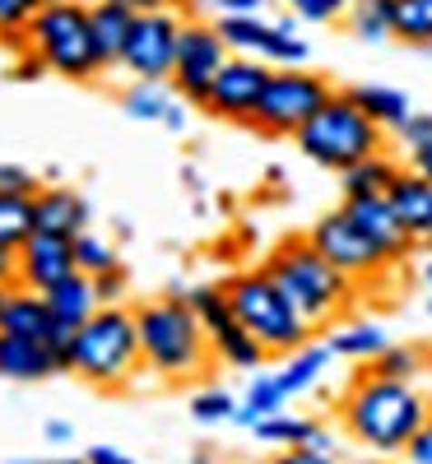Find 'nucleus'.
<instances>
[{
    "instance_id": "f257e3e1",
    "label": "nucleus",
    "mask_w": 432,
    "mask_h": 464,
    "mask_svg": "<svg viewBox=\"0 0 432 464\" xmlns=\"http://www.w3.org/2000/svg\"><path fill=\"white\" fill-rule=\"evenodd\" d=\"M432 418V400L414 391V381H390L377 372H358L339 395V428L372 455H405L414 432Z\"/></svg>"
},
{
    "instance_id": "f03ea898",
    "label": "nucleus",
    "mask_w": 432,
    "mask_h": 464,
    "mask_svg": "<svg viewBox=\"0 0 432 464\" xmlns=\"http://www.w3.org/2000/svg\"><path fill=\"white\" fill-rule=\"evenodd\" d=\"M265 269H270V279L289 293V302L302 312V321L311 330L344 321L353 312V302H358V284H353L344 269H335L307 237L280 242L270 251Z\"/></svg>"
},
{
    "instance_id": "7ed1b4c3",
    "label": "nucleus",
    "mask_w": 432,
    "mask_h": 464,
    "mask_svg": "<svg viewBox=\"0 0 432 464\" xmlns=\"http://www.w3.org/2000/svg\"><path fill=\"white\" fill-rule=\"evenodd\" d=\"M135 330H140L144 367L159 381L186 385V381H201L214 367V348H210L201 316L177 297H159V302L135 306Z\"/></svg>"
},
{
    "instance_id": "20e7f679",
    "label": "nucleus",
    "mask_w": 432,
    "mask_h": 464,
    "mask_svg": "<svg viewBox=\"0 0 432 464\" xmlns=\"http://www.w3.org/2000/svg\"><path fill=\"white\" fill-rule=\"evenodd\" d=\"M70 372L93 391H126V385L149 372L140 353L135 306H98V312L74 330L70 339Z\"/></svg>"
},
{
    "instance_id": "39448f33",
    "label": "nucleus",
    "mask_w": 432,
    "mask_h": 464,
    "mask_svg": "<svg viewBox=\"0 0 432 464\" xmlns=\"http://www.w3.org/2000/svg\"><path fill=\"white\" fill-rule=\"evenodd\" d=\"M293 140H298V153L307 163H317V168H326L335 177L386 149V130L349 93H335Z\"/></svg>"
},
{
    "instance_id": "423d86ee",
    "label": "nucleus",
    "mask_w": 432,
    "mask_h": 464,
    "mask_svg": "<svg viewBox=\"0 0 432 464\" xmlns=\"http://www.w3.org/2000/svg\"><path fill=\"white\" fill-rule=\"evenodd\" d=\"M223 288H228V302H232V316L260 339V348L270 358H289V353H298L302 343H311V325L289 302V293L270 279L265 265L232 275Z\"/></svg>"
},
{
    "instance_id": "0eeeda50",
    "label": "nucleus",
    "mask_w": 432,
    "mask_h": 464,
    "mask_svg": "<svg viewBox=\"0 0 432 464\" xmlns=\"http://www.w3.org/2000/svg\"><path fill=\"white\" fill-rule=\"evenodd\" d=\"M28 43L61 80L89 84L107 70V61L98 52V37H93V14L80 0H52V5H43L37 19L28 24Z\"/></svg>"
},
{
    "instance_id": "6e6552de",
    "label": "nucleus",
    "mask_w": 432,
    "mask_h": 464,
    "mask_svg": "<svg viewBox=\"0 0 432 464\" xmlns=\"http://www.w3.org/2000/svg\"><path fill=\"white\" fill-rule=\"evenodd\" d=\"M335 93H339V89L326 80L321 70L274 65L270 84H265V93H260V107H256L251 130H260V135H270V140H289V135H298Z\"/></svg>"
},
{
    "instance_id": "1a4fd4ad",
    "label": "nucleus",
    "mask_w": 432,
    "mask_h": 464,
    "mask_svg": "<svg viewBox=\"0 0 432 464\" xmlns=\"http://www.w3.org/2000/svg\"><path fill=\"white\" fill-rule=\"evenodd\" d=\"M307 242L317 246L335 269H344L353 284H377V279H386L390 269H396V256H390L344 205L330 209V214H321L317 223H311Z\"/></svg>"
},
{
    "instance_id": "9d476101",
    "label": "nucleus",
    "mask_w": 432,
    "mask_h": 464,
    "mask_svg": "<svg viewBox=\"0 0 432 464\" xmlns=\"http://www.w3.org/2000/svg\"><path fill=\"white\" fill-rule=\"evenodd\" d=\"M214 28L223 33V43L232 56H256L270 65H307L311 47L307 37H298V19H265V14H219Z\"/></svg>"
},
{
    "instance_id": "9b49d317",
    "label": "nucleus",
    "mask_w": 432,
    "mask_h": 464,
    "mask_svg": "<svg viewBox=\"0 0 432 464\" xmlns=\"http://www.w3.org/2000/svg\"><path fill=\"white\" fill-rule=\"evenodd\" d=\"M228 43H223V33L214 24H201V19H191L182 24V43H177V65H172V93L195 102V107H205L210 98V84L219 80V70L228 65Z\"/></svg>"
},
{
    "instance_id": "f8f14e48",
    "label": "nucleus",
    "mask_w": 432,
    "mask_h": 464,
    "mask_svg": "<svg viewBox=\"0 0 432 464\" xmlns=\"http://www.w3.org/2000/svg\"><path fill=\"white\" fill-rule=\"evenodd\" d=\"M182 24L172 10H153V14H135L126 52H122V70H131L135 80H172L177 65V43H182Z\"/></svg>"
},
{
    "instance_id": "ddd939ff",
    "label": "nucleus",
    "mask_w": 432,
    "mask_h": 464,
    "mask_svg": "<svg viewBox=\"0 0 432 464\" xmlns=\"http://www.w3.org/2000/svg\"><path fill=\"white\" fill-rule=\"evenodd\" d=\"M270 74H274L270 61L228 56V65L219 70V80L210 84L205 111L219 116V121H232V126H251L256 121V107H260V93L270 84Z\"/></svg>"
},
{
    "instance_id": "4468645a",
    "label": "nucleus",
    "mask_w": 432,
    "mask_h": 464,
    "mask_svg": "<svg viewBox=\"0 0 432 464\" xmlns=\"http://www.w3.org/2000/svg\"><path fill=\"white\" fill-rule=\"evenodd\" d=\"M70 275H74V237H61V232H33V237L15 251V284L19 288L47 293Z\"/></svg>"
},
{
    "instance_id": "2eb2a0df",
    "label": "nucleus",
    "mask_w": 432,
    "mask_h": 464,
    "mask_svg": "<svg viewBox=\"0 0 432 464\" xmlns=\"http://www.w3.org/2000/svg\"><path fill=\"white\" fill-rule=\"evenodd\" d=\"M56 372H65V362L56 358L52 343L0 330V381L33 385V381H47V376H56Z\"/></svg>"
},
{
    "instance_id": "dca6fc26",
    "label": "nucleus",
    "mask_w": 432,
    "mask_h": 464,
    "mask_svg": "<svg viewBox=\"0 0 432 464\" xmlns=\"http://www.w3.org/2000/svg\"><path fill=\"white\" fill-rule=\"evenodd\" d=\"M386 200H390V209L400 214V223H405L409 237H414V242H427V232H432V181H427L423 172L405 168V172L396 177V186L386 190Z\"/></svg>"
},
{
    "instance_id": "f3484780",
    "label": "nucleus",
    "mask_w": 432,
    "mask_h": 464,
    "mask_svg": "<svg viewBox=\"0 0 432 464\" xmlns=\"http://www.w3.org/2000/svg\"><path fill=\"white\" fill-rule=\"evenodd\" d=\"M33 214H37V232H61V237H80L89 223L84 196L70 186H43L33 196Z\"/></svg>"
},
{
    "instance_id": "a211bd4d",
    "label": "nucleus",
    "mask_w": 432,
    "mask_h": 464,
    "mask_svg": "<svg viewBox=\"0 0 432 464\" xmlns=\"http://www.w3.org/2000/svg\"><path fill=\"white\" fill-rule=\"evenodd\" d=\"M344 209L358 218L372 237L396 256V265H405L409 260V251H414V237L405 232V223H400V214L390 209V200L386 196H363V200H344Z\"/></svg>"
},
{
    "instance_id": "6ab92c4d",
    "label": "nucleus",
    "mask_w": 432,
    "mask_h": 464,
    "mask_svg": "<svg viewBox=\"0 0 432 464\" xmlns=\"http://www.w3.org/2000/svg\"><path fill=\"white\" fill-rule=\"evenodd\" d=\"M205 334H210V348H214V362H228V367H238V372H260V362H270V353L260 348V339H256L238 316L210 325Z\"/></svg>"
},
{
    "instance_id": "aec40b11",
    "label": "nucleus",
    "mask_w": 432,
    "mask_h": 464,
    "mask_svg": "<svg viewBox=\"0 0 432 464\" xmlns=\"http://www.w3.org/2000/svg\"><path fill=\"white\" fill-rule=\"evenodd\" d=\"M47 306H52V316L61 321V325H70V330H80L93 312H98V288H93V275H80L74 269L70 279H61L56 288H47Z\"/></svg>"
},
{
    "instance_id": "412c9836",
    "label": "nucleus",
    "mask_w": 432,
    "mask_h": 464,
    "mask_svg": "<svg viewBox=\"0 0 432 464\" xmlns=\"http://www.w3.org/2000/svg\"><path fill=\"white\" fill-rule=\"evenodd\" d=\"M405 172L400 159H390V153H372V159L353 163L349 172H339V196L344 200H363V196H386L390 186H396V177Z\"/></svg>"
},
{
    "instance_id": "4be33fe9",
    "label": "nucleus",
    "mask_w": 432,
    "mask_h": 464,
    "mask_svg": "<svg viewBox=\"0 0 432 464\" xmlns=\"http://www.w3.org/2000/svg\"><path fill=\"white\" fill-rule=\"evenodd\" d=\"M0 330H10V334H24V339H52L56 330V316H52V306H47V293H37V288H19L15 284V297H10V312L5 321H0Z\"/></svg>"
},
{
    "instance_id": "5701e85b",
    "label": "nucleus",
    "mask_w": 432,
    "mask_h": 464,
    "mask_svg": "<svg viewBox=\"0 0 432 464\" xmlns=\"http://www.w3.org/2000/svg\"><path fill=\"white\" fill-rule=\"evenodd\" d=\"M353 102H358L372 121L386 130V135H396L409 116H414V102H409V93H400V89H390V84H353V89H344Z\"/></svg>"
},
{
    "instance_id": "b1692460",
    "label": "nucleus",
    "mask_w": 432,
    "mask_h": 464,
    "mask_svg": "<svg viewBox=\"0 0 432 464\" xmlns=\"http://www.w3.org/2000/svg\"><path fill=\"white\" fill-rule=\"evenodd\" d=\"M326 343H330V353L344 358V362H372L381 348H390V339H386V330L377 321H335Z\"/></svg>"
},
{
    "instance_id": "393cba45",
    "label": "nucleus",
    "mask_w": 432,
    "mask_h": 464,
    "mask_svg": "<svg viewBox=\"0 0 432 464\" xmlns=\"http://www.w3.org/2000/svg\"><path fill=\"white\" fill-rule=\"evenodd\" d=\"M335 362V353H330V343H302L298 353H289L284 358V367H280V381H284V391L298 400V395H307L311 385H317L321 376H326V367Z\"/></svg>"
},
{
    "instance_id": "a878e982",
    "label": "nucleus",
    "mask_w": 432,
    "mask_h": 464,
    "mask_svg": "<svg viewBox=\"0 0 432 464\" xmlns=\"http://www.w3.org/2000/svg\"><path fill=\"white\" fill-rule=\"evenodd\" d=\"M289 400H293V395L284 391L280 372H256V376H251V385H247V395H242L238 422H242V428H256L260 418L284 413V409H289Z\"/></svg>"
},
{
    "instance_id": "bb28decb",
    "label": "nucleus",
    "mask_w": 432,
    "mask_h": 464,
    "mask_svg": "<svg viewBox=\"0 0 432 464\" xmlns=\"http://www.w3.org/2000/svg\"><path fill=\"white\" fill-rule=\"evenodd\" d=\"M89 14H93V37H98L103 61L107 65H122V52H126V37H131L135 14L126 5H116V0H103V5H93Z\"/></svg>"
},
{
    "instance_id": "cd10ccee",
    "label": "nucleus",
    "mask_w": 432,
    "mask_h": 464,
    "mask_svg": "<svg viewBox=\"0 0 432 464\" xmlns=\"http://www.w3.org/2000/svg\"><path fill=\"white\" fill-rule=\"evenodd\" d=\"M344 19L358 43H386L396 37V0H358Z\"/></svg>"
},
{
    "instance_id": "c85d7f7f",
    "label": "nucleus",
    "mask_w": 432,
    "mask_h": 464,
    "mask_svg": "<svg viewBox=\"0 0 432 464\" xmlns=\"http://www.w3.org/2000/svg\"><path fill=\"white\" fill-rule=\"evenodd\" d=\"M311 432H317V418H302V413H289V409L260 418L256 428H251V437L265 441V446H274V450H284V446H307Z\"/></svg>"
},
{
    "instance_id": "c756f323",
    "label": "nucleus",
    "mask_w": 432,
    "mask_h": 464,
    "mask_svg": "<svg viewBox=\"0 0 432 464\" xmlns=\"http://www.w3.org/2000/svg\"><path fill=\"white\" fill-rule=\"evenodd\" d=\"M33 232H37L33 196H5V190H0V246L19 251Z\"/></svg>"
},
{
    "instance_id": "7c9ffc66",
    "label": "nucleus",
    "mask_w": 432,
    "mask_h": 464,
    "mask_svg": "<svg viewBox=\"0 0 432 464\" xmlns=\"http://www.w3.org/2000/svg\"><path fill=\"white\" fill-rule=\"evenodd\" d=\"M172 102H177V98H172L159 80H135V84L122 93V111H126V116H135V121H159V126H163V116H168Z\"/></svg>"
},
{
    "instance_id": "2f4dec72",
    "label": "nucleus",
    "mask_w": 432,
    "mask_h": 464,
    "mask_svg": "<svg viewBox=\"0 0 432 464\" xmlns=\"http://www.w3.org/2000/svg\"><path fill=\"white\" fill-rule=\"evenodd\" d=\"M363 367L377 372V376H390V381H418L427 372V353L414 348V343H390V348H381V353L372 362H363Z\"/></svg>"
},
{
    "instance_id": "473e14b6",
    "label": "nucleus",
    "mask_w": 432,
    "mask_h": 464,
    "mask_svg": "<svg viewBox=\"0 0 432 464\" xmlns=\"http://www.w3.org/2000/svg\"><path fill=\"white\" fill-rule=\"evenodd\" d=\"M396 37L409 47H432V0H396Z\"/></svg>"
},
{
    "instance_id": "72a5a7b5",
    "label": "nucleus",
    "mask_w": 432,
    "mask_h": 464,
    "mask_svg": "<svg viewBox=\"0 0 432 464\" xmlns=\"http://www.w3.org/2000/svg\"><path fill=\"white\" fill-rule=\"evenodd\" d=\"M116 265H122V260H116V246L93 237L89 227L74 237V269H80V275H107V269H116Z\"/></svg>"
},
{
    "instance_id": "f704fd0d",
    "label": "nucleus",
    "mask_w": 432,
    "mask_h": 464,
    "mask_svg": "<svg viewBox=\"0 0 432 464\" xmlns=\"http://www.w3.org/2000/svg\"><path fill=\"white\" fill-rule=\"evenodd\" d=\"M242 400H232L228 391H201L191 400V418L205 422V428H219V422H238Z\"/></svg>"
},
{
    "instance_id": "c9c22d12",
    "label": "nucleus",
    "mask_w": 432,
    "mask_h": 464,
    "mask_svg": "<svg viewBox=\"0 0 432 464\" xmlns=\"http://www.w3.org/2000/svg\"><path fill=\"white\" fill-rule=\"evenodd\" d=\"M280 5H284L293 19H302V24H335V19L349 14L344 0H280Z\"/></svg>"
},
{
    "instance_id": "e433bc0d",
    "label": "nucleus",
    "mask_w": 432,
    "mask_h": 464,
    "mask_svg": "<svg viewBox=\"0 0 432 464\" xmlns=\"http://www.w3.org/2000/svg\"><path fill=\"white\" fill-rule=\"evenodd\" d=\"M43 5H52V0H0V33H24Z\"/></svg>"
},
{
    "instance_id": "4c0bfd02",
    "label": "nucleus",
    "mask_w": 432,
    "mask_h": 464,
    "mask_svg": "<svg viewBox=\"0 0 432 464\" xmlns=\"http://www.w3.org/2000/svg\"><path fill=\"white\" fill-rule=\"evenodd\" d=\"M0 190H5V196H37L43 181H37L28 168H19V163H0Z\"/></svg>"
},
{
    "instance_id": "58836bf2",
    "label": "nucleus",
    "mask_w": 432,
    "mask_h": 464,
    "mask_svg": "<svg viewBox=\"0 0 432 464\" xmlns=\"http://www.w3.org/2000/svg\"><path fill=\"white\" fill-rule=\"evenodd\" d=\"M93 288H98L103 306H122V297H126V269L116 265V269H107V275H93Z\"/></svg>"
},
{
    "instance_id": "ea45409f",
    "label": "nucleus",
    "mask_w": 432,
    "mask_h": 464,
    "mask_svg": "<svg viewBox=\"0 0 432 464\" xmlns=\"http://www.w3.org/2000/svg\"><path fill=\"white\" fill-rule=\"evenodd\" d=\"M265 464H335V455H321L311 446H284V450H274Z\"/></svg>"
},
{
    "instance_id": "a19ab883",
    "label": "nucleus",
    "mask_w": 432,
    "mask_h": 464,
    "mask_svg": "<svg viewBox=\"0 0 432 464\" xmlns=\"http://www.w3.org/2000/svg\"><path fill=\"white\" fill-rule=\"evenodd\" d=\"M405 459L409 464H432V418L423 422V428L414 432V441L405 446Z\"/></svg>"
},
{
    "instance_id": "79ce46f5",
    "label": "nucleus",
    "mask_w": 432,
    "mask_h": 464,
    "mask_svg": "<svg viewBox=\"0 0 432 464\" xmlns=\"http://www.w3.org/2000/svg\"><path fill=\"white\" fill-rule=\"evenodd\" d=\"M10 74H15L19 84H28V80H43V74H52V70H47V61L37 56V52H24V56H15V70Z\"/></svg>"
},
{
    "instance_id": "37998d69",
    "label": "nucleus",
    "mask_w": 432,
    "mask_h": 464,
    "mask_svg": "<svg viewBox=\"0 0 432 464\" xmlns=\"http://www.w3.org/2000/svg\"><path fill=\"white\" fill-rule=\"evenodd\" d=\"M43 437H47L52 446H70V441H74V422H65V418H47V422H43Z\"/></svg>"
},
{
    "instance_id": "c03bdc74",
    "label": "nucleus",
    "mask_w": 432,
    "mask_h": 464,
    "mask_svg": "<svg viewBox=\"0 0 432 464\" xmlns=\"http://www.w3.org/2000/svg\"><path fill=\"white\" fill-rule=\"evenodd\" d=\"M405 159H409V168H414V172H423V177L432 181V140H423V144L405 149Z\"/></svg>"
},
{
    "instance_id": "a18cd8bd",
    "label": "nucleus",
    "mask_w": 432,
    "mask_h": 464,
    "mask_svg": "<svg viewBox=\"0 0 432 464\" xmlns=\"http://www.w3.org/2000/svg\"><path fill=\"white\" fill-rule=\"evenodd\" d=\"M270 0H214L219 14H265Z\"/></svg>"
},
{
    "instance_id": "49530a36",
    "label": "nucleus",
    "mask_w": 432,
    "mask_h": 464,
    "mask_svg": "<svg viewBox=\"0 0 432 464\" xmlns=\"http://www.w3.org/2000/svg\"><path fill=\"white\" fill-rule=\"evenodd\" d=\"M84 459H89V464H135L131 455H122L116 446H89V450H84Z\"/></svg>"
},
{
    "instance_id": "de8ad7c7",
    "label": "nucleus",
    "mask_w": 432,
    "mask_h": 464,
    "mask_svg": "<svg viewBox=\"0 0 432 464\" xmlns=\"http://www.w3.org/2000/svg\"><path fill=\"white\" fill-rule=\"evenodd\" d=\"M307 446H311V450H321V455H339V441H335V432H330V428H321V422H317V432L307 437Z\"/></svg>"
},
{
    "instance_id": "09e8293b",
    "label": "nucleus",
    "mask_w": 432,
    "mask_h": 464,
    "mask_svg": "<svg viewBox=\"0 0 432 464\" xmlns=\"http://www.w3.org/2000/svg\"><path fill=\"white\" fill-rule=\"evenodd\" d=\"M116 5H126L131 14H153V10H168V0H116Z\"/></svg>"
},
{
    "instance_id": "8fccbe9b",
    "label": "nucleus",
    "mask_w": 432,
    "mask_h": 464,
    "mask_svg": "<svg viewBox=\"0 0 432 464\" xmlns=\"http://www.w3.org/2000/svg\"><path fill=\"white\" fill-rule=\"evenodd\" d=\"M163 126H168V130H186V107H182V102H172V107H168Z\"/></svg>"
},
{
    "instance_id": "3c124183",
    "label": "nucleus",
    "mask_w": 432,
    "mask_h": 464,
    "mask_svg": "<svg viewBox=\"0 0 432 464\" xmlns=\"http://www.w3.org/2000/svg\"><path fill=\"white\" fill-rule=\"evenodd\" d=\"M0 284H15V251L0 246Z\"/></svg>"
},
{
    "instance_id": "603ef678",
    "label": "nucleus",
    "mask_w": 432,
    "mask_h": 464,
    "mask_svg": "<svg viewBox=\"0 0 432 464\" xmlns=\"http://www.w3.org/2000/svg\"><path fill=\"white\" fill-rule=\"evenodd\" d=\"M10 297H15V284H0V321H5V312H10Z\"/></svg>"
},
{
    "instance_id": "864d4df0",
    "label": "nucleus",
    "mask_w": 432,
    "mask_h": 464,
    "mask_svg": "<svg viewBox=\"0 0 432 464\" xmlns=\"http://www.w3.org/2000/svg\"><path fill=\"white\" fill-rule=\"evenodd\" d=\"M418 275H423V284H427V293H432V246H427V256H423V265H418Z\"/></svg>"
},
{
    "instance_id": "5fc2aeb1",
    "label": "nucleus",
    "mask_w": 432,
    "mask_h": 464,
    "mask_svg": "<svg viewBox=\"0 0 432 464\" xmlns=\"http://www.w3.org/2000/svg\"><path fill=\"white\" fill-rule=\"evenodd\" d=\"M191 464H214V455H210V450H195V455H191Z\"/></svg>"
},
{
    "instance_id": "6e6d98bb",
    "label": "nucleus",
    "mask_w": 432,
    "mask_h": 464,
    "mask_svg": "<svg viewBox=\"0 0 432 464\" xmlns=\"http://www.w3.org/2000/svg\"><path fill=\"white\" fill-rule=\"evenodd\" d=\"M52 464H89L84 455H65V459H52Z\"/></svg>"
},
{
    "instance_id": "4d7b16f0",
    "label": "nucleus",
    "mask_w": 432,
    "mask_h": 464,
    "mask_svg": "<svg viewBox=\"0 0 432 464\" xmlns=\"http://www.w3.org/2000/svg\"><path fill=\"white\" fill-rule=\"evenodd\" d=\"M10 464H52V459H10Z\"/></svg>"
},
{
    "instance_id": "13d9d810",
    "label": "nucleus",
    "mask_w": 432,
    "mask_h": 464,
    "mask_svg": "<svg viewBox=\"0 0 432 464\" xmlns=\"http://www.w3.org/2000/svg\"><path fill=\"white\" fill-rule=\"evenodd\" d=\"M80 5H89V10H93V5H103V0H80Z\"/></svg>"
},
{
    "instance_id": "bf43d9fd",
    "label": "nucleus",
    "mask_w": 432,
    "mask_h": 464,
    "mask_svg": "<svg viewBox=\"0 0 432 464\" xmlns=\"http://www.w3.org/2000/svg\"><path fill=\"white\" fill-rule=\"evenodd\" d=\"M427 312H432V293H427Z\"/></svg>"
},
{
    "instance_id": "052dcab7",
    "label": "nucleus",
    "mask_w": 432,
    "mask_h": 464,
    "mask_svg": "<svg viewBox=\"0 0 432 464\" xmlns=\"http://www.w3.org/2000/svg\"><path fill=\"white\" fill-rule=\"evenodd\" d=\"M358 464H377V459H358Z\"/></svg>"
},
{
    "instance_id": "680f3d73",
    "label": "nucleus",
    "mask_w": 432,
    "mask_h": 464,
    "mask_svg": "<svg viewBox=\"0 0 432 464\" xmlns=\"http://www.w3.org/2000/svg\"><path fill=\"white\" fill-rule=\"evenodd\" d=\"M427 246H432V232H427Z\"/></svg>"
},
{
    "instance_id": "e2e57ef3",
    "label": "nucleus",
    "mask_w": 432,
    "mask_h": 464,
    "mask_svg": "<svg viewBox=\"0 0 432 464\" xmlns=\"http://www.w3.org/2000/svg\"><path fill=\"white\" fill-rule=\"evenodd\" d=\"M427 372H432V362H427Z\"/></svg>"
},
{
    "instance_id": "0e129e2a",
    "label": "nucleus",
    "mask_w": 432,
    "mask_h": 464,
    "mask_svg": "<svg viewBox=\"0 0 432 464\" xmlns=\"http://www.w3.org/2000/svg\"><path fill=\"white\" fill-rule=\"evenodd\" d=\"M405 464H409V459H405Z\"/></svg>"
}]
</instances>
